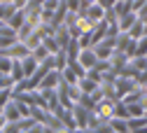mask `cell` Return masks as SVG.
<instances>
[{
    "mask_svg": "<svg viewBox=\"0 0 147 133\" xmlns=\"http://www.w3.org/2000/svg\"><path fill=\"white\" fill-rule=\"evenodd\" d=\"M3 26H5V24H3V21H0V28H3Z\"/></svg>",
    "mask_w": 147,
    "mask_h": 133,
    "instance_id": "cell-12",
    "label": "cell"
},
{
    "mask_svg": "<svg viewBox=\"0 0 147 133\" xmlns=\"http://www.w3.org/2000/svg\"><path fill=\"white\" fill-rule=\"evenodd\" d=\"M0 115H3V107H0Z\"/></svg>",
    "mask_w": 147,
    "mask_h": 133,
    "instance_id": "cell-13",
    "label": "cell"
},
{
    "mask_svg": "<svg viewBox=\"0 0 147 133\" xmlns=\"http://www.w3.org/2000/svg\"><path fill=\"white\" fill-rule=\"evenodd\" d=\"M3 117H5V122H19V119H24L19 105H16L14 101H9V103L3 107Z\"/></svg>",
    "mask_w": 147,
    "mask_h": 133,
    "instance_id": "cell-3",
    "label": "cell"
},
{
    "mask_svg": "<svg viewBox=\"0 0 147 133\" xmlns=\"http://www.w3.org/2000/svg\"><path fill=\"white\" fill-rule=\"evenodd\" d=\"M24 24H26V12H24V9H16V12L12 14V19L7 21V26H9L12 30H19Z\"/></svg>",
    "mask_w": 147,
    "mask_h": 133,
    "instance_id": "cell-7",
    "label": "cell"
},
{
    "mask_svg": "<svg viewBox=\"0 0 147 133\" xmlns=\"http://www.w3.org/2000/svg\"><path fill=\"white\" fill-rule=\"evenodd\" d=\"M138 21V14L136 12H128V14H124V16H119V24H117V28L121 30V33H128L133 28V24Z\"/></svg>",
    "mask_w": 147,
    "mask_h": 133,
    "instance_id": "cell-5",
    "label": "cell"
},
{
    "mask_svg": "<svg viewBox=\"0 0 147 133\" xmlns=\"http://www.w3.org/2000/svg\"><path fill=\"white\" fill-rule=\"evenodd\" d=\"M96 61H98V56H96V51H94V49H80L77 63H80L84 70H91V68L96 65Z\"/></svg>",
    "mask_w": 147,
    "mask_h": 133,
    "instance_id": "cell-1",
    "label": "cell"
},
{
    "mask_svg": "<svg viewBox=\"0 0 147 133\" xmlns=\"http://www.w3.org/2000/svg\"><path fill=\"white\" fill-rule=\"evenodd\" d=\"M16 12V7L12 5V3H0V21L3 24H7L9 19H12V14Z\"/></svg>",
    "mask_w": 147,
    "mask_h": 133,
    "instance_id": "cell-8",
    "label": "cell"
},
{
    "mask_svg": "<svg viewBox=\"0 0 147 133\" xmlns=\"http://www.w3.org/2000/svg\"><path fill=\"white\" fill-rule=\"evenodd\" d=\"M16 42V30H12L7 24L0 28V49H5V47H9V45H14Z\"/></svg>",
    "mask_w": 147,
    "mask_h": 133,
    "instance_id": "cell-4",
    "label": "cell"
},
{
    "mask_svg": "<svg viewBox=\"0 0 147 133\" xmlns=\"http://www.w3.org/2000/svg\"><path fill=\"white\" fill-rule=\"evenodd\" d=\"M12 96H14L12 89H0V107H5V105L12 101Z\"/></svg>",
    "mask_w": 147,
    "mask_h": 133,
    "instance_id": "cell-10",
    "label": "cell"
},
{
    "mask_svg": "<svg viewBox=\"0 0 147 133\" xmlns=\"http://www.w3.org/2000/svg\"><path fill=\"white\" fill-rule=\"evenodd\" d=\"M30 56H33V59L38 61V63H42V61L47 59V56H51V54H49V51L45 49V45H38V47H35V49L30 51Z\"/></svg>",
    "mask_w": 147,
    "mask_h": 133,
    "instance_id": "cell-9",
    "label": "cell"
},
{
    "mask_svg": "<svg viewBox=\"0 0 147 133\" xmlns=\"http://www.w3.org/2000/svg\"><path fill=\"white\" fill-rule=\"evenodd\" d=\"M38 61H35L33 59V56L28 54V56H24V59H21V68H24V77H30V75L35 72V70H38Z\"/></svg>",
    "mask_w": 147,
    "mask_h": 133,
    "instance_id": "cell-6",
    "label": "cell"
},
{
    "mask_svg": "<svg viewBox=\"0 0 147 133\" xmlns=\"http://www.w3.org/2000/svg\"><path fill=\"white\" fill-rule=\"evenodd\" d=\"M9 70H12V59L0 56V72H3V75H9Z\"/></svg>",
    "mask_w": 147,
    "mask_h": 133,
    "instance_id": "cell-11",
    "label": "cell"
},
{
    "mask_svg": "<svg viewBox=\"0 0 147 133\" xmlns=\"http://www.w3.org/2000/svg\"><path fill=\"white\" fill-rule=\"evenodd\" d=\"M59 84H61V72L59 70H49L40 80V89H56Z\"/></svg>",
    "mask_w": 147,
    "mask_h": 133,
    "instance_id": "cell-2",
    "label": "cell"
}]
</instances>
